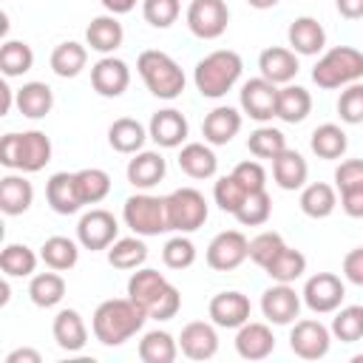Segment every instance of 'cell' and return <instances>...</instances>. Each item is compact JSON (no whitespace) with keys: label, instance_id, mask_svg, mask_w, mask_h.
<instances>
[{"label":"cell","instance_id":"cell-1","mask_svg":"<svg viewBox=\"0 0 363 363\" xmlns=\"http://www.w3.org/2000/svg\"><path fill=\"white\" fill-rule=\"evenodd\" d=\"M128 298L139 309H145L147 318H153V320H170L182 309L179 289L159 269H147V267H139L128 278Z\"/></svg>","mask_w":363,"mask_h":363},{"label":"cell","instance_id":"cell-2","mask_svg":"<svg viewBox=\"0 0 363 363\" xmlns=\"http://www.w3.org/2000/svg\"><path fill=\"white\" fill-rule=\"evenodd\" d=\"M147 312L139 309L130 298H108L94 309L91 329L102 346H122L136 332H142Z\"/></svg>","mask_w":363,"mask_h":363},{"label":"cell","instance_id":"cell-3","mask_svg":"<svg viewBox=\"0 0 363 363\" xmlns=\"http://www.w3.org/2000/svg\"><path fill=\"white\" fill-rule=\"evenodd\" d=\"M241 71H244L241 57L235 51H230V48H218V51H210L207 57H201L196 62L193 82H196V91L201 96L221 99L241 79Z\"/></svg>","mask_w":363,"mask_h":363},{"label":"cell","instance_id":"cell-4","mask_svg":"<svg viewBox=\"0 0 363 363\" xmlns=\"http://www.w3.org/2000/svg\"><path fill=\"white\" fill-rule=\"evenodd\" d=\"M51 162V139L43 130L6 133L0 139V164L20 173H37Z\"/></svg>","mask_w":363,"mask_h":363},{"label":"cell","instance_id":"cell-5","mask_svg":"<svg viewBox=\"0 0 363 363\" xmlns=\"http://www.w3.org/2000/svg\"><path fill=\"white\" fill-rule=\"evenodd\" d=\"M363 79V51L352 45H335L329 48L312 68V82L323 91L346 88L352 82Z\"/></svg>","mask_w":363,"mask_h":363},{"label":"cell","instance_id":"cell-6","mask_svg":"<svg viewBox=\"0 0 363 363\" xmlns=\"http://www.w3.org/2000/svg\"><path fill=\"white\" fill-rule=\"evenodd\" d=\"M136 71L147 85V91L159 99H176L184 91V71L164 51H156V48L142 51L136 60Z\"/></svg>","mask_w":363,"mask_h":363},{"label":"cell","instance_id":"cell-7","mask_svg":"<svg viewBox=\"0 0 363 363\" xmlns=\"http://www.w3.org/2000/svg\"><path fill=\"white\" fill-rule=\"evenodd\" d=\"M122 218L142 238L170 230V224H167V201L162 196H150V193L128 196L125 204H122Z\"/></svg>","mask_w":363,"mask_h":363},{"label":"cell","instance_id":"cell-8","mask_svg":"<svg viewBox=\"0 0 363 363\" xmlns=\"http://www.w3.org/2000/svg\"><path fill=\"white\" fill-rule=\"evenodd\" d=\"M164 201H167V224L176 233H196L199 227H204L210 216L207 199L196 187H179L170 196H164Z\"/></svg>","mask_w":363,"mask_h":363},{"label":"cell","instance_id":"cell-9","mask_svg":"<svg viewBox=\"0 0 363 363\" xmlns=\"http://www.w3.org/2000/svg\"><path fill=\"white\" fill-rule=\"evenodd\" d=\"M301 298L315 315H329L340 309L346 298V286L335 272H315L312 278H306Z\"/></svg>","mask_w":363,"mask_h":363},{"label":"cell","instance_id":"cell-10","mask_svg":"<svg viewBox=\"0 0 363 363\" xmlns=\"http://www.w3.org/2000/svg\"><path fill=\"white\" fill-rule=\"evenodd\" d=\"M230 9L224 0H190L187 6V28L199 40H218L227 31Z\"/></svg>","mask_w":363,"mask_h":363},{"label":"cell","instance_id":"cell-11","mask_svg":"<svg viewBox=\"0 0 363 363\" xmlns=\"http://www.w3.org/2000/svg\"><path fill=\"white\" fill-rule=\"evenodd\" d=\"M119 235V221L113 218V213L94 207L88 213H82V218L77 221V241L96 252V250H108Z\"/></svg>","mask_w":363,"mask_h":363},{"label":"cell","instance_id":"cell-12","mask_svg":"<svg viewBox=\"0 0 363 363\" xmlns=\"http://www.w3.org/2000/svg\"><path fill=\"white\" fill-rule=\"evenodd\" d=\"M250 258V241L241 230H224L207 244V267L216 272H230Z\"/></svg>","mask_w":363,"mask_h":363},{"label":"cell","instance_id":"cell-13","mask_svg":"<svg viewBox=\"0 0 363 363\" xmlns=\"http://www.w3.org/2000/svg\"><path fill=\"white\" fill-rule=\"evenodd\" d=\"M238 102H241V111L255 119V122H269L272 116H278V85L264 79V77H255V79H247L241 85V94H238Z\"/></svg>","mask_w":363,"mask_h":363},{"label":"cell","instance_id":"cell-14","mask_svg":"<svg viewBox=\"0 0 363 363\" xmlns=\"http://www.w3.org/2000/svg\"><path fill=\"white\" fill-rule=\"evenodd\" d=\"M332 346V329L323 326L320 320H295L292 332H289V349L301 357V360H320L326 357Z\"/></svg>","mask_w":363,"mask_h":363},{"label":"cell","instance_id":"cell-15","mask_svg":"<svg viewBox=\"0 0 363 363\" xmlns=\"http://www.w3.org/2000/svg\"><path fill=\"white\" fill-rule=\"evenodd\" d=\"M91 85L99 96H122L130 85V68L125 60L113 57V54H105L102 60H96L91 65Z\"/></svg>","mask_w":363,"mask_h":363},{"label":"cell","instance_id":"cell-16","mask_svg":"<svg viewBox=\"0 0 363 363\" xmlns=\"http://www.w3.org/2000/svg\"><path fill=\"white\" fill-rule=\"evenodd\" d=\"M250 312H252V303L244 292L238 289H227V292H218L210 298V306H207V315L216 326L221 329H238L250 320Z\"/></svg>","mask_w":363,"mask_h":363},{"label":"cell","instance_id":"cell-17","mask_svg":"<svg viewBox=\"0 0 363 363\" xmlns=\"http://www.w3.org/2000/svg\"><path fill=\"white\" fill-rule=\"evenodd\" d=\"M261 312H264V318L269 320V323H275V326H286V323H292L295 318H298V312H301V295L289 286V284H272L269 289H264V295H261Z\"/></svg>","mask_w":363,"mask_h":363},{"label":"cell","instance_id":"cell-18","mask_svg":"<svg viewBox=\"0 0 363 363\" xmlns=\"http://www.w3.org/2000/svg\"><path fill=\"white\" fill-rule=\"evenodd\" d=\"M45 201L54 213L60 216H71L77 213L79 207H85L82 196H79V184H77V173H54L48 182H45Z\"/></svg>","mask_w":363,"mask_h":363},{"label":"cell","instance_id":"cell-19","mask_svg":"<svg viewBox=\"0 0 363 363\" xmlns=\"http://www.w3.org/2000/svg\"><path fill=\"white\" fill-rule=\"evenodd\" d=\"M187 119L182 111L176 108H164V111H156L147 122V136L159 145V147H179L184 139H187Z\"/></svg>","mask_w":363,"mask_h":363},{"label":"cell","instance_id":"cell-20","mask_svg":"<svg viewBox=\"0 0 363 363\" xmlns=\"http://www.w3.org/2000/svg\"><path fill=\"white\" fill-rule=\"evenodd\" d=\"M179 349L184 357L190 360H210L218 352V335H216V323H204V320H193L182 329L179 335Z\"/></svg>","mask_w":363,"mask_h":363},{"label":"cell","instance_id":"cell-21","mask_svg":"<svg viewBox=\"0 0 363 363\" xmlns=\"http://www.w3.org/2000/svg\"><path fill=\"white\" fill-rule=\"evenodd\" d=\"M235 352L244 360H264V357H269L275 352V335H272V329L267 323L247 320L235 332Z\"/></svg>","mask_w":363,"mask_h":363},{"label":"cell","instance_id":"cell-22","mask_svg":"<svg viewBox=\"0 0 363 363\" xmlns=\"http://www.w3.org/2000/svg\"><path fill=\"white\" fill-rule=\"evenodd\" d=\"M258 68H261V77L275 82V85H289L298 74V54L292 48H284V45H269L261 51L258 57Z\"/></svg>","mask_w":363,"mask_h":363},{"label":"cell","instance_id":"cell-23","mask_svg":"<svg viewBox=\"0 0 363 363\" xmlns=\"http://www.w3.org/2000/svg\"><path fill=\"white\" fill-rule=\"evenodd\" d=\"M164 173H167V162H164V156L156 153V150H139V153H133V159H130L128 167H125V176H128V182H130L136 190H150V187H156V184L164 179Z\"/></svg>","mask_w":363,"mask_h":363},{"label":"cell","instance_id":"cell-24","mask_svg":"<svg viewBox=\"0 0 363 363\" xmlns=\"http://www.w3.org/2000/svg\"><path fill=\"white\" fill-rule=\"evenodd\" d=\"M286 40H289V48L295 54L315 57L326 45V31L315 17H295L289 23V28H286Z\"/></svg>","mask_w":363,"mask_h":363},{"label":"cell","instance_id":"cell-25","mask_svg":"<svg viewBox=\"0 0 363 363\" xmlns=\"http://www.w3.org/2000/svg\"><path fill=\"white\" fill-rule=\"evenodd\" d=\"M238 130H241V113H238L235 108H230V105L213 108V111L204 116V122H201V136H204V142H207V145H216V147L233 142V136H235Z\"/></svg>","mask_w":363,"mask_h":363},{"label":"cell","instance_id":"cell-26","mask_svg":"<svg viewBox=\"0 0 363 363\" xmlns=\"http://www.w3.org/2000/svg\"><path fill=\"white\" fill-rule=\"evenodd\" d=\"M51 335L62 352H79L88 343V326L77 309H60L54 318Z\"/></svg>","mask_w":363,"mask_h":363},{"label":"cell","instance_id":"cell-27","mask_svg":"<svg viewBox=\"0 0 363 363\" xmlns=\"http://www.w3.org/2000/svg\"><path fill=\"white\" fill-rule=\"evenodd\" d=\"M125 40V28L116 14H99L85 28V43L99 54H113Z\"/></svg>","mask_w":363,"mask_h":363},{"label":"cell","instance_id":"cell-28","mask_svg":"<svg viewBox=\"0 0 363 363\" xmlns=\"http://www.w3.org/2000/svg\"><path fill=\"white\" fill-rule=\"evenodd\" d=\"M179 167L190 179H213L218 170V159L207 142H187L179 150Z\"/></svg>","mask_w":363,"mask_h":363},{"label":"cell","instance_id":"cell-29","mask_svg":"<svg viewBox=\"0 0 363 363\" xmlns=\"http://www.w3.org/2000/svg\"><path fill=\"white\" fill-rule=\"evenodd\" d=\"M306 176H309V164L298 150L286 147L272 159V179L281 190H301L306 184Z\"/></svg>","mask_w":363,"mask_h":363},{"label":"cell","instance_id":"cell-30","mask_svg":"<svg viewBox=\"0 0 363 363\" xmlns=\"http://www.w3.org/2000/svg\"><path fill=\"white\" fill-rule=\"evenodd\" d=\"M34 201V187L23 173H9L0 179V210L6 216H23Z\"/></svg>","mask_w":363,"mask_h":363},{"label":"cell","instance_id":"cell-31","mask_svg":"<svg viewBox=\"0 0 363 363\" xmlns=\"http://www.w3.org/2000/svg\"><path fill=\"white\" fill-rule=\"evenodd\" d=\"M145 139H147V128H145L139 119H133V116H119V119H113L111 128H108V142H111V147H113L116 153H125V156L139 153L142 145H145Z\"/></svg>","mask_w":363,"mask_h":363},{"label":"cell","instance_id":"cell-32","mask_svg":"<svg viewBox=\"0 0 363 363\" xmlns=\"http://www.w3.org/2000/svg\"><path fill=\"white\" fill-rule=\"evenodd\" d=\"M17 111L28 119H43L51 113L54 108V91L45 82H26L23 88H17Z\"/></svg>","mask_w":363,"mask_h":363},{"label":"cell","instance_id":"cell-33","mask_svg":"<svg viewBox=\"0 0 363 363\" xmlns=\"http://www.w3.org/2000/svg\"><path fill=\"white\" fill-rule=\"evenodd\" d=\"M79 247L74 238H65V235H51L43 241L40 247V258L48 269H57V272H65V269H74L77 261H79Z\"/></svg>","mask_w":363,"mask_h":363},{"label":"cell","instance_id":"cell-34","mask_svg":"<svg viewBox=\"0 0 363 363\" xmlns=\"http://www.w3.org/2000/svg\"><path fill=\"white\" fill-rule=\"evenodd\" d=\"M179 354V340L164 329H150L139 340V360L142 363H173Z\"/></svg>","mask_w":363,"mask_h":363},{"label":"cell","instance_id":"cell-35","mask_svg":"<svg viewBox=\"0 0 363 363\" xmlns=\"http://www.w3.org/2000/svg\"><path fill=\"white\" fill-rule=\"evenodd\" d=\"M309 147L318 159H340L349 147V139H346V130L335 122H326V125H318L309 136Z\"/></svg>","mask_w":363,"mask_h":363},{"label":"cell","instance_id":"cell-36","mask_svg":"<svg viewBox=\"0 0 363 363\" xmlns=\"http://www.w3.org/2000/svg\"><path fill=\"white\" fill-rule=\"evenodd\" d=\"M337 207V193L332 184L326 182H312V184H303L301 190V210L303 216L309 218H329Z\"/></svg>","mask_w":363,"mask_h":363},{"label":"cell","instance_id":"cell-37","mask_svg":"<svg viewBox=\"0 0 363 363\" xmlns=\"http://www.w3.org/2000/svg\"><path fill=\"white\" fill-rule=\"evenodd\" d=\"M28 298H31V303L40 306V309H51V306H57V303L65 298V278H62L57 269L31 275Z\"/></svg>","mask_w":363,"mask_h":363},{"label":"cell","instance_id":"cell-38","mask_svg":"<svg viewBox=\"0 0 363 363\" xmlns=\"http://www.w3.org/2000/svg\"><path fill=\"white\" fill-rule=\"evenodd\" d=\"M312 111V96L301 85H284L278 88V119L286 125H298L309 116Z\"/></svg>","mask_w":363,"mask_h":363},{"label":"cell","instance_id":"cell-39","mask_svg":"<svg viewBox=\"0 0 363 363\" xmlns=\"http://www.w3.org/2000/svg\"><path fill=\"white\" fill-rule=\"evenodd\" d=\"M85 62H88V48L82 43L68 40V43H60L51 51V71L62 79H74L77 74H82Z\"/></svg>","mask_w":363,"mask_h":363},{"label":"cell","instance_id":"cell-40","mask_svg":"<svg viewBox=\"0 0 363 363\" xmlns=\"http://www.w3.org/2000/svg\"><path fill=\"white\" fill-rule=\"evenodd\" d=\"M147 261V247L139 235L130 238H116L108 247V264L113 269H139Z\"/></svg>","mask_w":363,"mask_h":363},{"label":"cell","instance_id":"cell-41","mask_svg":"<svg viewBox=\"0 0 363 363\" xmlns=\"http://www.w3.org/2000/svg\"><path fill=\"white\" fill-rule=\"evenodd\" d=\"M264 272H267L272 281H278V284H292V281H298V278L306 272V255H303L301 250L284 247V250L264 267Z\"/></svg>","mask_w":363,"mask_h":363},{"label":"cell","instance_id":"cell-42","mask_svg":"<svg viewBox=\"0 0 363 363\" xmlns=\"http://www.w3.org/2000/svg\"><path fill=\"white\" fill-rule=\"evenodd\" d=\"M34 65V51L28 43L23 40H6L3 48H0V71L3 77H23L28 74Z\"/></svg>","mask_w":363,"mask_h":363},{"label":"cell","instance_id":"cell-43","mask_svg":"<svg viewBox=\"0 0 363 363\" xmlns=\"http://www.w3.org/2000/svg\"><path fill=\"white\" fill-rule=\"evenodd\" d=\"M0 269L6 278H26L37 269V255L26 244H6L0 252Z\"/></svg>","mask_w":363,"mask_h":363},{"label":"cell","instance_id":"cell-44","mask_svg":"<svg viewBox=\"0 0 363 363\" xmlns=\"http://www.w3.org/2000/svg\"><path fill=\"white\" fill-rule=\"evenodd\" d=\"M247 150L255 159H275L281 150H286V136L278 128H272V125H261V128H255L250 133Z\"/></svg>","mask_w":363,"mask_h":363},{"label":"cell","instance_id":"cell-45","mask_svg":"<svg viewBox=\"0 0 363 363\" xmlns=\"http://www.w3.org/2000/svg\"><path fill=\"white\" fill-rule=\"evenodd\" d=\"M269 213H272V199H269L267 190H258V193H250L233 216L244 227H261V224L269 221Z\"/></svg>","mask_w":363,"mask_h":363},{"label":"cell","instance_id":"cell-46","mask_svg":"<svg viewBox=\"0 0 363 363\" xmlns=\"http://www.w3.org/2000/svg\"><path fill=\"white\" fill-rule=\"evenodd\" d=\"M77 184H79V196L85 204H99L111 193V176L102 167L77 170Z\"/></svg>","mask_w":363,"mask_h":363},{"label":"cell","instance_id":"cell-47","mask_svg":"<svg viewBox=\"0 0 363 363\" xmlns=\"http://www.w3.org/2000/svg\"><path fill=\"white\" fill-rule=\"evenodd\" d=\"M332 335L340 343H354L363 337V306H343L332 318Z\"/></svg>","mask_w":363,"mask_h":363},{"label":"cell","instance_id":"cell-48","mask_svg":"<svg viewBox=\"0 0 363 363\" xmlns=\"http://www.w3.org/2000/svg\"><path fill=\"white\" fill-rule=\"evenodd\" d=\"M162 261L167 269H187L196 261V244L187 238V233L173 235L164 247H162Z\"/></svg>","mask_w":363,"mask_h":363},{"label":"cell","instance_id":"cell-49","mask_svg":"<svg viewBox=\"0 0 363 363\" xmlns=\"http://www.w3.org/2000/svg\"><path fill=\"white\" fill-rule=\"evenodd\" d=\"M247 196H250V193L241 187V182H238L233 173L221 176V179L213 184V199H216V204H218L224 213H235Z\"/></svg>","mask_w":363,"mask_h":363},{"label":"cell","instance_id":"cell-50","mask_svg":"<svg viewBox=\"0 0 363 363\" xmlns=\"http://www.w3.org/2000/svg\"><path fill=\"white\" fill-rule=\"evenodd\" d=\"M337 116L346 125H363V82H352L337 96Z\"/></svg>","mask_w":363,"mask_h":363},{"label":"cell","instance_id":"cell-51","mask_svg":"<svg viewBox=\"0 0 363 363\" xmlns=\"http://www.w3.org/2000/svg\"><path fill=\"white\" fill-rule=\"evenodd\" d=\"M182 3L179 0H142V17L153 28H170L179 20Z\"/></svg>","mask_w":363,"mask_h":363},{"label":"cell","instance_id":"cell-52","mask_svg":"<svg viewBox=\"0 0 363 363\" xmlns=\"http://www.w3.org/2000/svg\"><path fill=\"white\" fill-rule=\"evenodd\" d=\"M286 244H284V238L278 235V233H272V230H267V233H258L252 241H250V258L264 269L281 250H284Z\"/></svg>","mask_w":363,"mask_h":363},{"label":"cell","instance_id":"cell-53","mask_svg":"<svg viewBox=\"0 0 363 363\" xmlns=\"http://www.w3.org/2000/svg\"><path fill=\"white\" fill-rule=\"evenodd\" d=\"M233 176L241 182V187L247 193H258V190H267V170L261 167V162L255 159H247V162H238L233 167Z\"/></svg>","mask_w":363,"mask_h":363},{"label":"cell","instance_id":"cell-54","mask_svg":"<svg viewBox=\"0 0 363 363\" xmlns=\"http://www.w3.org/2000/svg\"><path fill=\"white\" fill-rule=\"evenodd\" d=\"M335 187L343 193V190H354V187H363V159H346L337 164L335 170Z\"/></svg>","mask_w":363,"mask_h":363},{"label":"cell","instance_id":"cell-55","mask_svg":"<svg viewBox=\"0 0 363 363\" xmlns=\"http://www.w3.org/2000/svg\"><path fill=\"white\" fill-rule=\"evenodd\" d=\"M343 278L354 286H363V247H354L343 258Z\"/></svg>","mask_w":363,"mask_h":363},{"label":"cell","instance_id":"cell-56","mask_svg":"<svg viewBox=\"0 0 363 363\" xmlns=\"http://www.w3.org/2000/svg\"><path fill=\"white\" fill-rule=\"evenodd\" d=\"M340 207H343L346 216H352V218H363V187L343 190V193H340Z\"/></svg>","mask_w":363,"mask_h":363},{"label":"cell","instance_id":"cell-57","mask_svg":"<svg viewBox=\"0 0 363 363\" xmlns=\"http://www.w3.org/2000/svg\"><path fill=\"white\" fill-rule=\"evenodd\" d=\"M6 363H43V354H40L37 349L23 346V349L9 352V354H6Z\"/></svg>","mask_w":363,"mask_h":363},{"label":"cell","instance_id":"cell-58","mask_svg":"<svg viewBox=\"0 0 363 363\" xmlns=\"http://www.w3.org/2000/svg\"><path fill=\"white\" fill-rule=\"evenodd\" d=\"M340 17L346 20H360L363 17V0H335Z\"/></svg>","mask_w":363,"mask_h":363},{"label":"cell","instance_id":"cell-59","mask_svg":"<svg viewBox=\"0 0 363 363\" xmlns=\"http://www.w3.org/2000/svg\"><path fill=\"white\" fill-rule=\"evenodd\" d=\"M99 3L105 6L108 14H128L136 6V0H99Z\"/></svg>","mask_w":363,"mask_h":363},{"label":"cell","instance_id":"cell-60","mask_svg":"<svg viewBox=\"0 0 363 363\" xmlns=\"http://www.w3.org/2000/svg\"><path fill=\"white\" fill-rule=\"evenodd\" d=\"M0 96H3V105H0V113L6 116V113L11 111V99H17V94H14V91H11V88H9L6 82H3V85H0Z\"/></svg>","mask_w":363,"mask_h":363},{"label":"cell","instance_id":"cell-61","mask_svg":"<svg viewBox=\"0 0 363 363\" xmlns=\"http://www.w3.org/2000/svg\"><path fill=\"white\" fill-rule=\"evenodd\" d=\"M247 3H250L252 9H272L278 0H247Z\"/></svg>","mask_w":363,"mask_h":363},{"label":"cell","instance_id":"cell-62","mask_svg":"<svg viewBox=\"0 0 363 363\" xmlns=\"http://www.w3.org/2000/svg\"><path fill=\"white\" fill-rule=\"evenodd\" d=\"M0 292H3V295H0V303H9V298H11L9 292H11V289H9V281H6V278L0 281Z\"/></svg>","mask_w":363,"mask_h":363}]
</instances>
